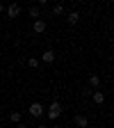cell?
<instances>
[{"instance_id":"8fae6325","label":"cell","mask_w":114,"mask_h":128,"mask_svg":"<svg viewBox=\"0 0 114 128\" xmlns=\"http://www.w3.org/2000/svg\"><path fill=\"white\" fill-rule=\"evenodd\" d=\"M30 16H32V18H34V21H37V18H39V16H41V9H39L37 5H32V7H30Z\"/></svg>"},{"instance_id":"5bb4252c","label":"cell","mask_w":114,"mask_h":128,"mask_svg":"<svg viewBox=\"0 0 114 128\" xmlns=\"http://www.w3.org/2000/svg\"><path fill=\"white\" fill-rule=\"evenodd\" d=\"M37 128H48V126H46V124H39V126H37Z\"/></svg>"},{"instance_id":"8992f818","label":"cell","mask_w":114,"mask_h":128,"mask_svg":"<svg viewBox=\"0 0 114 128\" xmlns=\"http://www.w3.org/2000/svg\"><path fill=\"white\" fill-rule=\"evenodd\" d=\"M75 126L78 128H89V119L85 114H75Z\"/></svg>"},{"instance_id":"30bf717a","label":"cell","mask_w":114,"mask_h":128,"mask_svg":"<svg viewBox=\"0 0 114 128\" xmlns=\"http://www.w3.org/2000/svg\"><path fill=\"white\" fill-rule=\"evenodd\" d=\"M9 121L18 126V124H21V112H9Z\"/></svg>"},{"instance_id":"ba28073f","label":"cell","mask_w":114,"mask_h":128,"mask_svg":"<svg viewBox=\"0 0 114 128\" xmlns=\"http://www.w3.org/2000/svg\"><path fill=\"white\" fill-rule=\"evenodd\" d=\"M89 85H91L94 89H98V87H101V76H96V73H91V76H89Z\"/></svg>"},{"instance_id":"277c9868","label":"cell","mask_w":114,"mask_h":128,"mask_svg":"<svg viewBox=\"0 0 114 128\" xmlns=\"http://www.w3.org/2000/svg\"><path fill=\"white\" fill-rule=\"evenodd\" d=\"M18 14H21V5H18V2H11V5L7 7V16H9V18H16Z\"/></svg>"},{"instance_id":"2e32d148","label":"cell","mask_w":114,"mask_h":128,"mask_svg":"<svg viewBox=\"0 0 114 128\" xmlns=\"http://www.w3.org/2000/svg\"><path fill=\"white\" fill-rule=\"evenodd\" d=\"M16 128H27V126H23V124H18V126H16Z\"/></svg>"},{"instance_id":"6da1fadb","label":"cell","mask_w":114,"mask_h":128,"mask_svg":"<svg viewBox=\"0 0 114 128\" xmlns=\"http://www.w3.org/2000/svg\"><path fill=\"white\" fill-rule=\"evenodd\" d=\"M46 114H48V119H59V114H62V103L59 101H53L50 105H48V112H46Z\"/></svg>"},{"instance_id":"7a4b0ae2","label":"cell","mask_w":114,"mask_h":128,"mask_svg":"<svg viewBox=\"0 0 114 128\" xmlns=\"http://www.w3.org/2000/svg\"><path fill=\"white\" fill-rule=\"evenodd\" d=\"M27 112H30L32 117H37V119H39V117H43V114H46V108H43L39 101H34V103H32V105L27 108Z\"/></svg>"},{"instance_id":"7c38bea8","label":"cell","mask_w":114,"mask_h":128,"mask_svg":"<svg viewBox=\"0 0 114 128\" xmlns=\"http://www.w3.org/2000/svg\"><path fill=\"white\" fill-rule=\"evenodd\" d=\"M27 66H30V69H37V66H39V60H37V57H27Z\"/></svg>"},{"instance_id":"9c48e42d","label":"cell","mask_w":114,"mask_h":128,"mask_svg":"<svg viewBox=\"0 0 114 128\" xmlns=\"http://www.w3.org/2000/svg\"><path fill=\"white\" fill-rule=\"evenodd\" d=\"M66 21H69V25H75V23L80 21V14H78V12H69V16H66Z\"/></svg>"},{"instance_id":"9a60e30c","label":"cell","mask_w":114,"mask_h":128,"mask_svg":"<svg viewBox=\"0 0 114 128\" xmlns=\"http://www.w3.org/2000/svg\"><path fill=\"white\" fill-rule=\"evenodd\" d=\"M2 12H5V7H2V2H0V14H2Z\"/></svg>"},{"instance_id":"5b68a950","label":"cell","mask_w":114,"mask_h":128,"mask_svg":"<svg viewBox=\"0 0 114 128\" xmlns=\"http://www.w3.org/2000/svg\"><path fill=\"white\" fill-rule=\"evenodd\" d=\"M91 101H94L96 105H103V103H105V94H103L101 89H96V92H91Z\"/></svg>"},{"instance_id":"52a82bcc","label":"cell","mask_w":114,"mask_h":128,"mask_svg":"<svg viewBox=\"0 0 114 128\" xmlns=\"http://www.w3.org/2000/svg\"><path fill=\"white\" fill-rule=\"evenodd\" d=\"M32 30H34L37 34H41V32H46V21H43V18H37V21H34V25H32Z\"/></svg>"},{"instance_id":"3957f363","label":"cell","mask_w":114,"mask_h":128,"mask_svg":"<svg viewBox=\"0 0 114 128\" xmlns=\"http://www.w3.org/2000/svg\"><path fill=\"white\" fill-rule=\"evenodd\" d=\"M57 60V55H55V50H50V48H46V50L41 53V62L43 64H53Z\"/></svg>"},{"instance_id":"e0dca14e","label":"cell","mask_w":114,"mask_h":128,"mask_svg":"<svg viewBox=\"0 0 114 128\" xmlns=\"http://www.w3.org/2000/svg\"><path fill=\"white\" fill-rule=\"evenodd\" d=\"M50 128H62V126H50Z\"/></svg>"},{"instance_id":"4fadbf2b","label":"cell","mask_w":114,"mask_h":128,"mask_svg":"<svg viewBox=\"0 0 114 128\" xmlns=\"http://www.w3.org/2000/svg\"><path fill=\"white\" fill-rule=\"evenodd\" d=\"M53 14L62 16V14H64V5H55V7H53Z\"/></svg>"}]
</instances>
